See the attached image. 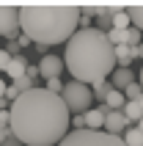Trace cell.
Segmentation results:
<instances>
[{
    "instance_id": "ac0fdd59",
    "label": "cell",
    "mask_w": 143,
    "mask_h": 146,
    "mask_svg": "<svg viewBox=\"0 0 143 146\" xmlns=\"http://www.w3.org/2000/svg\"><path fill=\"white\" fill-rule=\"evenodd\" d=\"M121 94H124V99H127V102H138V99L143 97V88L138 86V83H129V86L121 91Z\"/></svg>"
},
{
    "instance_id": "4316f807",
    "label": "cell",
    "mask_w": 143,
    "mask_h": 146,
    "mask_svg": "<svg viewBox=\"0 0 143 146\" xmlns=\"http://www.w3.org/2000/svg\"><path fill=\"white\" fill-rule=\"evenodd\" d=\"M3 97H6V83L0 80V99H3Z\"/></svg>"
},
{
    "instance_id": "d4e9b609",
    "label": "cell",
    "mask_w": 143,
    "mask_h": 146,
    "mask_svg": "<svg viewBox=\"0 0 143 146\" xmlns=\"http://www.w3.org/2000/svg\"><path fill=\"white\" fill-rule=\"evenodd\" d=\"M6 138H11V130H0V143H6Z\"/></svg>"
},
{
    "instance_id": "44dd1931",
    "label": "cell",
    "mask_w": 143,
    "mask_h": 146,
    "mask_svg": "<svg viewBox=\"0 0 143 146\" xmlns=\"http://www.w3.org/2000/svg\"><path fill=\"white\" fill-rule=\"evenodd\" d=\"M47 91H50V94H55V97H61V91H64V83H61V77H52V80H47Z\"/></svg>"
},
{
    "instance_id": "f1b7e54d",
    "label": "cell",
    "mask_w": 143,
    "mask_h": 146,
    "mask_svg": "<svg viewBox=\"0 0 143 146\" xmlns=\"http://www.w3.org/2000/svg\"><path fill=\"white\" fill-rule=\"evenodd\" d=\"M138 86H140V88H143V69H140V80H138Z\"/></svg>"
},
{
    "instance_id": "4dcf8cb0",
    "label": "cell",
    "mask_w": 143,
    "mask_h": 146,
    "mask_svg": "<svg viewBox=\"0 0 143 146\" xmlns=\"http://www.w3.org/2000/svg\"><path fill=\"white\" fill-rule=\"evenodd\" d=\"M17 146H19V143H17Z\"/></svg>"
},
{
    "instance_id": "7402d4cb",
    "label": "cell",
    "mask_w": 143,
    "mask_h": 146,
    "mask_svg": "<svg viewBox=\"0 0 143 146\" xmlns=\"http://www.w3.org/2000/svg\"><path fill=\"white\" fill-rule=\"evenodd\" d=\"M8 61H11V52H8V50H0V72H6Z\"/></svg>"
},
{
    "instance_id": "ffe728a7",
    "label": "cell",
    "mask_w": 143,
    "mask_h": 146,
    "mask_svg": "<svg viewBox=\"0 0 143 146\" xmlns=\"http://www.w3.org/2000/svg\"><path fill=\"white\" fill-rule=\"evenodd\" d=\"M140 39H143V33L138 28H127V47H138Z\"/></svg>"
},
{
    "instance_id": "6da1fadb",
    "label": "cell",
    "mask_w": 143,
    "mask_h": 146,
    "mask_svg": "<svg viewBox=\"0 0 143 146\" xmlns=\"http://www.w3.org/2000/svg\"><path fill=\"white\" fill-rule=\"evenodd\" d=\"M8 130L25 146H58L69 132L72 116L64 99L47 88H30L8 105Z\"/></svg>"
},
{
    "instance_id": "83f0119b",
    "label": "cell",
    "mask_w": 143,
    "mask_h": 146,
    "mask_svg": "<svg viewBox=\"0 0 143 146\" xmlns=\"http://www.w3.org/2000/svg\"><path fill=\"white\" fill-rule=\"evenodd\" d=\"M135 127H138V130H140V132H143V119H140V121H138V124H135Z\"/></svg>"
},
{
    "instance_id": "7a4b0ae2",
    "label": "cell",
    "mask_w": 143,
    "mask_h": 146,
    "mask_svg": "<svg viewBox=\"0 0 143 146\" xmlns=\"http://www.w3.org/2000/svg\"><path fill=\"white\" fill-rule=\"evenodd\" d=\"M64 69H69L74 83H83V86L105 83V77L113 74V69H116L113 44L107 41L105 31L77 28V33L66 41Z\"/></svg>"
},
{
    "instance_id": "8992f818",
    "label": "cell",
    "mask_w": 143,
    "mask_h": 146,
    "mask_svg": "<svg viewBox=\"0 0 143 146\" xmlns=\"http://www.w3.org/2000/svg\"><path fill=\"white\" fill-rule=\"evenodd\" d=\"M19 33V8L11 3H0V36L14 39Z\"/></svg>"
},
{
    "instance_id": "7c38bea8",
    "label": "cell",
    "mask_w": 143,
    "mask_h": 146,
    "mask_svg": "<svg viewBox=\"0 0 143 146\" xmlns=\"http://www.w3.org/2000/svg\"><path fill=\"white\" fill-rule=\"evenodd\" d=\"M129 83H135V77H132L129 69H113V88L116 91H124Z\"/></svg>"
},
{
    "instance_id": "ba28073f",
    "label": "cell",
    "mask_w": 143,
    "mask_h": 146,
    "mask_svg": "<svg viewBox=\"0 0 143 146\" xmlns=\"http://www.w3.org/2000/svg\"><path fill=\"white\" fill-rule=\"evenodd\" d=\"M127 130V119H124V113L121 110H107L105 113V130L107 135H121V132Z\"/></svg>"
},
{
    "instance_id": "484cf974",
    "label": "cell",
    "mask_w": 143,
    "mask_h": 146,
    "mask_svg": "<svg viewBox=\"0 0 143 146\" xmlns=\"http://www.w3.org/2000/svg\"><path fill=\"white\" fill-rule=\"evenodd\" d=\"M135 50V58H143V44H138V47H132Z\"/></svg>"
},
{
    "instance_id": "4fadbf2b",
    "label": "cell",
    "mask_w": 143,
    "mask_h": 146,
    "mask_svg": "<svg viewBox=\"0 0 143 146\" xmlns=\"http://www.w3.org/2000/svg\"><path fill=\"white\" fill-rule=\"evenodd\" d=\"M127 14H129L132 28H138V31L143 33V3H129V6H127Z\"/></svg>"
},
{
    "instance_id": "2e32d148",
    "label": "cell",
    "mask_w": 143,
    "mask_h": 146,
    "mask_svg": "<svg viewBox=\"0 0 143 146\" xmlns=\"http://www.w3.org/2000/svg\"><path fill=\"white\" fill-rule=\"evenodd\" d=\"M121 141H124V146H143V132L138 127H127Z\"/></svg>"
},
{
    "instance_id": "52a82bcc",
    "label": "cell",
    "mask_w": 143,
    "mask_h": 146,
    "mask_svg": "<svg viewBox=\"0 0 143 146\" xmlns=\"http://www.w3.org/2000/svg\"><path fill=\"white\" fill-rule=\"evenodd\" d=\"M61 72H64V61L58 55H44L39 64V77H47V80H52V77H61Z\"/></svg>"
},
{
    "instance_id": "cb8c5ba5",
    "label": "cell",
    "mask_w": 143,
    "mask_h": 146,
    "mask_svg": "<svg viewBox=\"0 0 143 146\" xmlns=\"http://www.w3.org/2000/svg\"><path fill=\"white\" fill-rule=\"evenodd\" d=\"M28 44H30L28 36H19V39H17V47H28Z\"/></svg>"
},
{
    "instance_id": "d6986e66",
    "label": "cell",
    "mask_w": 143,
    "mask_h": 146,
    "mask_svg": "<svg viewBox=\"0 0 143 146\" xmlns=\"http://www.w3.org/2000/svg\"><path fill=\"white\" fill-rule=\"evenodd\" d=\"M113 86L110 83H96V86H91V97H96V99H102L105 102V97H107V91H110Z\"/></svg>"
},
{
    "instance_id": "5bb4252c",
    "label": "cell",
    "mask_w": 143,
    "mask_h": 146,
    "mask_svg": "<svg viewBox=\"0 0 143 146\" xmlns=\"http://www.w3.org/2000/svg\"><path fill=\"white\" fill-rule=\"evenodd\" d=\"M124 102H127V99H124V94H121V91H116V88H110V91H107V97H105V110H121V108H124Z\"/></svg>"
},
{
    "instance_id": "e0dca14e",
    "label": "cell",
    "mask_w": 143,
    "mask_h": 146,
    "mask_svg": "<svg viewBox=\"0 0 143 146\" xmlns=\"http://www.w3.org/2000/svg\"><path fill=\"white\" fill-rule=\"evenodd\" d=\"M113 28L116 31H127V28H132V22H129V14L127 11H119V14H113Z\"/></svg>"
},
{
    "instance_id": "5b68a950",
    "label": "cell",
    "mask_w": 143,
    "mask_h": 146,
    "mask_svg": "<svg viewBox=\"0 0 143 146\" xmlns=\"http://www.w3.org/2000/svg\"><path fill=\"white\" fill-rule=\"evenodd\" d=\"M61 99H64L69 116L72 113H85V110H91V102H94V97H91V86H83V83H74V80L64 86Z\"/></svg>"
},
{
    "instance_id": "3957f363",
    "label": "cell",
    "mask_w": 143,
    "mask_h": 146,
    "mask_svg": "<svg viewBox=\"0 0 143 146\" xmlns=\"http://www.w3.org/2000/svg\"><path fill=\"white\" fill-rule=\"evenodd\" d=\"M80 28L77 3H22L19 31L39 47L69 41Z\"/></svg>"
},
{
    "instance_id": "277c9868",
    "label": "cell",
    "mask_w": 143,
    "mask_h": 146,
    "mask_svg": "<svg viewBox=\"0 0 143 146\" xmlns=\"http://www.w3.org/2000/svg\"><path fill=\"white\" fill-rule=\"evenodd\" d=\"M58 146H124V141L102 130H72L64 135Z\"/></svg>"
},
{
    "instance_id": "603a6c76",
    "label": "cell",
    "mask_w": 143,
    "mask_h": 146,
    "mask_svg": "<svg viewBox=\"0 0 143 146\" xmlns=\"http://www.w3.org/2000/svg\"><path fill=\"white\" fill-rule=\"evenodd\" d=\"M25 77H30V80L36 83V77H39V66H28V69H25Z\"/></svg>"
},
{
    "instance_id": "f546056e",
    "label": "cell",
    "mask_w": 143,
    "mask_h": 146,
    "mask_svg": "<svg viewBox=\"0 0 143 146\" xmlns=\"http://www.w3.org/2000/svg\"><path fill=\"white\" fill-rule=\"evenodd\" d=\"M138 105H140V110H143V97H140V99H138Z\"/></svg>"
},
{
    "instance_id": "9a60e30c",
    "label": "cell",
    "mask_w": 143,
    "mask_h": 146,
    "mask_svg": "<svg viewBox=\"0 0 143 146\" xmlns=\"http://www.w3.org/2000/svg\"><path fill=\"white\" fill-rule=\"evenodd\" d=\"M121 113H124V119H127V124L129 121H140L143 119V110H140V105L138 102H124V108H121Z\"/></svg>"
},
{
    "instance_id": "8fae6325",
    "label": "cell",
    "mask_w": 143,
    "mask_h": 146,
    "mask_svg": "<svg viewBox=\"0 0 143 146\" xmlns=\"http://www.w3.org/2000/svg\"><path fill=\"white\" fill-rule=\"evenodd\" d=\"M83 121H85V130H102L105 127V110L99 108V110H85L83 113Z\"/></svg>"
},
{
    "instance_id": "9c48e42d",
    "label": "cell",
    "mask_w": 143,
    "mask_h": 146,
    "mask_svg": "<svg viewBox=\"0 0 143 146\" xmlns=\"http://www.w3.org/2000/svg\"><path fill=\"white\" fill-rule=\"evenodd\" d=\"M30 88H36V83H33L30 77H19V80H14L11 86H6V97H3V99L11 105L17 97H22L25 91H30Z\"/></svg>"
},
{
    "instance_id": "30bf717a",
    "label": "cell",
    "mask_w": 143,
    "mask_h": 146,
    "mask_svg": "<svg viewBox=\"0 0 143 146\" xmlns=\"http://www.w3.org/2000/svg\"><path fill=\"white\" fill-rule=\"evenodd\" d=\"M25 69H28V61H25L22 55H11V61H8L6 66V74L11 77V83L19 80V77H25Z\"/></svg>"
}]
</instances>
